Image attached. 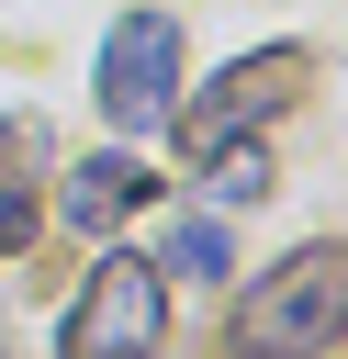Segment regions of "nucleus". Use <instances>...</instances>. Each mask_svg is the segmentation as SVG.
<instances>
[{"label": "nucleus", "mask_w": 348, "mask_h": 359, "mask_svg": "<svg viewBox=\"0 0 348 359\" xmlns=\"http://www.w3.org/2000/svg\"><path fill=\"white\" fill-rule=\"evenodd\" d=\"M314 56L303 45H258V56H236L225 79H213V101H168V123H180V146H236V123H258V112H281L292 101V79H303Z\"/></svg>", "instance_id": "obj_4"}, {"label": "nucleus", "mask_w": 348, "mask_h": 359, "mask_svg": "<svg viewBox=\"0 0 348 359\" xmlns=\"http://www.w3.org/2000/svg\"><path fill=\"white\" fill-rule=\"evenodd\" d=\"M168 101H180V22L168 11H123L101 34V112L123 135H157Z\"/></svg>", "instance_id": "obj_3"}, {"label": "nucleus", "mask_w": 348, "mask_h": 359, "mask_svg": "<svg viewBox=\"0 0 348 359\" xmlns=\"http://www.w3.org/2000/svg\"><path fill=\"white\" fill-rule=\"evenodd\" d=\"M146 191H157V180H146L123 146H101V157H79V168H67V224H79V236H101V224H123Z\"/></svg>", "instance_id": "obj_5"}, {"label": "nucleus", "mask_w": 348, "mask_h": 359, "mask_svg": "<svg viewBox=\"0 0 348 359\" xmlns=\"http://www.w3.org/2000/svg\"><path fill=\"white\" fill-rule=\"evenodd\" d=\"M157 337H168L157 258L112 247V258L79 280V303H67V359H157Z\"/></svg>", "instance_id": "obj_2"}, {"label": "nucleus", "mask_w": 348, "mask_h": 359, "mask_svg": "<svg viewBox=\"0 0 348 359\" xmlns=\"http://www.w3.org/2000/svg\"><path fill=\"white\" fill-rule=\"evenodd\" d=\"M326 337H337V247H292V258L247 292L236 359H314Z\"/></svg>", "instance_id": "obj_1"}, {"label": "nucleus", "mask_w": 348, "mask_h": 359, "mask_svg": "<svg viewBox=\"0 0 348 359\" xmlns=\"http://www.w3.org/2000/svg\"><path fill=\"white\" fill-rule=\"evenodd\" d=\"M22 236H34V191L0 168V247H22Z\"/></svg>", "instance_id": "obj_8"}, {"label": "nucleus", "mask_w": 348, "mask_h": 359, "mask_svg": "<svg viewBox=\"0 0 348 359\" xmlns=\"http://www.w3.org/2000/svg\"><path fill=\"white\" fill-rule=\"evenodd\" d=\"M213 191H225V202H258V191H269V157H258V146H213Z\"/></svg>", "instance_id": "obj_6"}, {"label": "nucleus", "mask_w": 348, "mask_h": 359, "mask_svg": "<svg viewBox=\"0 0 348 359\" xmlns=\"http://www.w3.org/2000/svg\"><path fill=\"white\" fill-rule=\"evenodd\" d=\"M168 269H202V280H213V269H225V236H213V224H180V236H168Z\"/></svg>", "instance_id": "obj_7"}]
</instances>
